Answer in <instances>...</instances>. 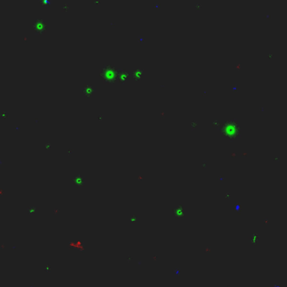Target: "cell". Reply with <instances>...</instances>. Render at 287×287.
<instances>
[{
  "mask_svg": "<svg viewBox=\"0 0 287 287\" xmlns=\"http://www.w3.org/2000/svg\"><path fill=\"white\" fill-rule=\"evenodd\" d=\"M100 75L105 83L108 84H113L118 80V68H116L114 66L107 65L102 68Z\"/></svg>",
  "mask_w": 287,
  "mask_h": 287,
  "instance_id": "6da1fadb",
  "label": "cell"
},
{
  "mask_svg": "<svg viewBox=\"0 0 287 287\" xmlns=\"http://www.w3.org/2000/svg\"><path fill=\"white\" fill-rule=\"evenodd\" d=\"M129 75H130V73L129 71H127L125 69L118 68V81L121 83H125L128 81Z\"/></svg>",
  "mask_w": 287,
  "mask_h": 287,
  "instance_id": "7a4b0ae2",
  "label": "cell"
},
{
  "mask_svg": "<svg viewBox=\"0 0 287 287\" xmlns=\"http://www.w3.org/2000/svg\"><path fill=\"white\" fill-rule=\"evenodd\" d=\"M94 91H95V90H94V89H93V86L86 85L84 86V88L82 89V93H83V94H84L85 96H86L87 99L90 98V97L93 95V93H94Z\"/></svg>",
  "mask_w": 287,
  "mask_h": 287,
  "instance_id": "3957f363",
  "label": "cell"
},
{
  "mask_svg": "<svg viewBox=\"0 0 287 287\" xmlns=\"http://www.w3.org/2000/svg\"><path fill=\"white\" fill-rule=\"evenodd\" d=\"M144 73V70L143 69H135V71L132 73V76L134 77V79H135V81H137V80H139L140 79V77L142 76V74Z\"/></svg>",
  "mask_w": 287,
  "mask_h": 287,
  "instance_id": "277c9868",
  "label": "cell"
}]
</instances>
